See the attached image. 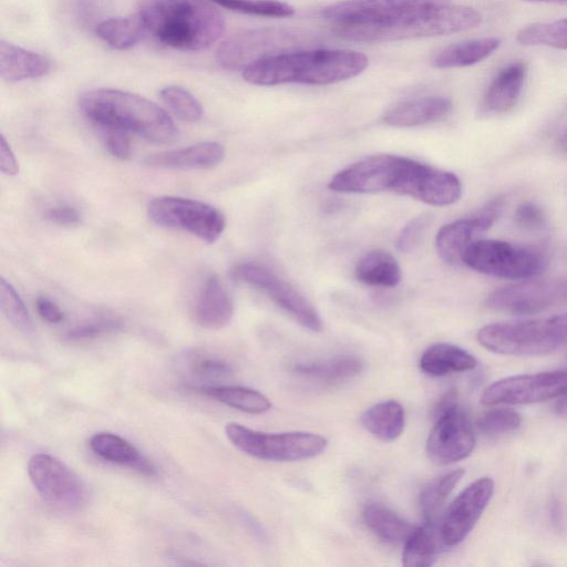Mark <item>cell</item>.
<instances>
[{"label":"cell","mask_w":567,"mask_h":567,"mask_svg":"<svg viewBox=\"0 0 567 567\" xmlns=\"http://www.w3.org/2000/svg\"><path fill=\"white\" fill-rule=\"evenodd\" d=\"M476 364V359L470 352L446 342L426 348L419 361L420 370L431 377L471 371Z\"/></svg>","instance_id":"cell-24"},{"label":"cell","mask_w":567,"mask_h":567,"mask_svg":"<svg viewBox=\"0 0 567 567\" xmlns=\"http://www.w3.org/2000/svg\"><path fill=\"white\" fill-rule=\"evenodd\" d=\"M426 440L429 458L447 465L467 457L475 447V432L465 412L454 404L436 416Z\"/></svg>","instance_id":"cell-14"},{"label":"cell","mask_w":567,"mask_h":567,"mask_svg":"<svg viewBox=\"0 0 567 567\" xmlns=\"http://www.w3.org/2000/svg\"><path fill=\"white\" fill-rule=\"evenodd\" d=\"M329 188L342 193L391 192L433 206L451 205L462 195L461 182L453 173L389 154L372 155L339 171Z\"/></svg>","instance_id":"cell-1"},{"label":"cell","mask_w":567,"mask_h":567,"mask_svg":"<svg viewBox=\"0 0 567 567\" xmlns=\"http://www.w3.org/2000/svg\"><path fill=\"white\" fill-rule=\"evenodd\" d=\"M499 44L501 40L494 37L453 44L436 53L431 63L437 69L472 65L489 56Z\"/></svg>","instance_id":"cell-31"},{"label":"cell","mask_w":567,"mask_h":567,"mask_svg":"<svg viewBox=\"0 0 567 567\" xmlns=\"http://www.w3.org/2000/svg\"><path fill=\"white\" fill-rule=\"evenodd\" d=\"M84 116L103 128L136 134L150 142L168 143L177 130L171 116L154 102L116 89H95L79 99Z\"/></svg>","instance_id":"cell-3"},{"label":"cell","mask_w":567,"mask_h":567,"mask_svg":"<svg viewBox=\"0 0 567 567\" xmlns=\"http://www.w3.org/2000/svg\"><path fill=\"white\" fill-rule=\"evenodd\" d=\"M516 39L524 45H546L567 49V18L550 22H536L522 28Z\"/></svg>","instance_id":"cell-35"},{"label":"cell","mask_w":567,"mask_h":567,"mask_svg":"<svg viewBox=\"0 0 567 567\" xmlns=\"http://www.w3.org/2000/svg\"><path fill=\"white\" fill-rule=\"evenodd\" d=\"M45 217L60 226H75L81 219L78 209L69 205H59L49 208L45 213Z\"/></svg>","instance_id":"cell-45"},{"label":"cell","mask_w":567,"mask_h":567,"mask_svg":"<svg viewBox=\"0 0 567 567\" xmlns=\"http://www.w3.org/2000/svg\"><path fill=\"white\" fill-rule=\"evenodd\" d=\"M489 309L513 316H528L567 305V277L525 279L496 289L485 301Z\"/></svg>","instance_id":"cell-9"},{"label":"cell","mask_w":567,"mask_h":567,"mask_svg":"<svg viewBox=\"0 0 567 567\" xmlns=\"http://www.w3.org/2000/svg\"><path fill=\"white\" fill-rule=\"evenodd\" d=\"M502 202L494 200L476 214L441 227L435 238L440 258L449 265H458L465 250L486 231L497 218Z\"/></svg>","instance_id":"cell-17"},{"label":"cell","mask_w":567,"mask_h":567,"mask_svg":"<svg viewBox=\"0 0 567 567\" xmlns=\"http://www.w3.org/2000/svg\"><path fill=\"white\" fill-rule=\"evenodd\" d=\"M442 545L440 526L426 524L417 526L405 540L402 551V565L405 567H430L435 563L439 547Z\"/></svg>","instance_id":"cell-32"},{"label":"cell","mask_w":567,"mask_h":567,"mask_svg":"<svg viewBox=\"0 0 567 567\" xmlns=\"http://www.w3.org/2000/svg\"><path fill=\"white\" fill-rule=\"evenodd\" d=\"M105 145L110 154L121 161H127L132 154L131 140L128 133L106 128Z\"/></svg>","instance_id":"cell-44"},{"label":"cell","mask_w":567,"mask_h":567,"mask_svg":"<svg viewBox=\"0 0 567 567\" xmlns=\"http://www.w3.org/2000/svg\"><path fill=\"white\" fill-rule=\"evenodd\" d=\"M355 277L368 286L394 287L401 280V268L389 251L374 249L359 260Z\"/></svg>","instance_id":"cell-30"},{"label":"cell","mask_w":567,"mask_h":567,"mask_svg":"<svg viewBox=\"0 0 567 567\" xmlns=\"http://www.w3.org/2000/svg\"><path fill=\"white\" fill-rule=\"evenodd\" d=\"M51 61L43 54L0 41V74L9 82L41 78L51 71Z\"/></svg>","instance_id":"cell-23"},{"label":"cell","mask_w":567,"mask_h":567,"mask_svg":"<svg viewBox=\"0 0 567 567\" xmlns=\"http://www.w3.org/2000/svg\"><path fill=\"white\" fill-rule=\"evenodd\" d=\"M567 393V369L501 379L485 389L484 405H517L544 402Z\"/></svg>","instance_id":"cell-12"},{"label":"cell","mask_w":567,"mask_h":567,"mask_svg":"<svg viewBox=\"0 0 567 567\" xmlns=\"http://www.w3.org/2000/svg\"><path fill=\"white\" fill-rule=\"evenodd\" d=\"M0 305L11 324L25 334L33 333V323L23 301L3 277L0 278Z\"/></svg>","instance_id":"cell-37"},{"label":"cell","mask_w":567,"mask_h":567,"mask_svg":"<svg viewBox=\"0 0 567 567\" xmlns=\"http://www.w3.org/2000/svg\"><path fill=\"white\" fill-rule=\"evenodd\" d=\"M556 146L559 152L567 155V127L558 135Z\"/></svg>","instance_id":"cell-48"},{"label":"cell","mask_w":567,"mask_h":567,"mask_svg":"<svg viewBox=\"0 0 567 567\" xmlns=\"http://www.w3.org/2000/svg\"><path fill=\"white\" fill-rule=\"evenodd\" d=\"M514 220L517 226L524 229H539L546 223V217L540 207L526 202L520 204L514 214Z\"/></svg>","instance_id":"cell-43"},{"label":"cell","mask_w":567,"mask_h":567,"mask_svg":"<svg viewBox=\"0 0 567 567\" xmlns=\"http://www.w3.org/2000/svg\"><path fill=\"white\" fill-rule=\"evenodd\" d=\"M0 169L9 176L17 175L19 172L16 156L3 136L0 138Z\"/></svg>","instance_id":"cell-47"},{"label":"cell","mask_w":567,"mask_h":567,"mask_svg":"<svg viewBox=\"0 0 567 567\" xmlns=\"http://www.w3.org/2000/svg\"><path fill=\"white\" fill-rule=\"evenodd\" d=\"M298 43L297 35L284 29L248 30L224 41L217 50L216 60L224 69L243 71L259 60L289 52Z\"/></svg>","instance_id":"cell-11"},{"label":"cell","mask_w":567,"mask_h":567,"mask_svg":"<svg viewBox=\"0 0 567 567\" xmlns=\"http://www.w3.org/2000/svg\"><path fill=\"white\" fill-rule=\"evenodd\" d=\"M148 217L161 227L188 231L213 244L225 229L224 215L214 206L189 198L161 196L147 206Z\"/></svg>","instance_id":"cell-8"},{"label":"cell","mask_w":567,"mask_h":567,"mask_svg":"<svg viewBox=\"0 0 567 567\" xmlns=\"http://www.w3.org/2000/svg\"><path fill=\"white\" fill-rule=\"evenodd\" d=\"M233 312L228 292L215 275L209 276L193 305L194 320L203 328L217 330L231 321Z\"/></svg>","instance_id":"cell-19"},{"label":"cell","mask_w":567,"mask_h":567,"mask_svg":"<svg viewBox=\"0 0 567 567\" xmlns=\"http://www.w3.org/2000/svg\"><path fill=\"white\" fill-rule=\"evenodd\" d=\"M525 78L524 62H514L502 69L487 87L480 112L491 115L506 113L513 109L522 93Z\"/></svg>","instance_id":"cell-21"},{"label":"cell","mask_w":567,"mask_h":567,"mask_svg":"<svg viewBox=\"0 0 567 567\" xmlns=\"http://www.w3.org/2000/svg\"><path fill=\"white\" fill-rule=\"evenodd\" d=\"M159 96L165 106L184 122H196L203 116L199 101L182 86H165L159 91Z\"/></svg>","instance_id":"cell-36"},{"label":"cell","mask_w":567,"mask_h":567,"mask_svg":"<svg viewBox=\"0 0 567 567\" xmlns=\"http://www.w3.org/2000/svg\"><path fill=\"white\" fill-rule=\"evenodd\" d=\"M147 33L140 14L111 18L95 27V34L109 47L126 50L134 47Z\"/></svg>","instance_id":"cell-33"},{"label":"cell","mask_w":567,"mask_h":567,"mask_svg":"<svg viewBox=\"0 0 567 567\" xmlns=\"http://www.w3.org/2000/svg\"><path fill=\"white\" fill-rule=\"evenodd\" d=\"M463 475V468L453 470L432 480L422 488L419 496V506L426 524L437 525V519L449 495Z\"/></svg>","instance_id":"cell-34"},{"label":"cell","mask_w":567,"mask_h":567,"mask_svg":"<svg viewBox=\"0 0 567 567\" xmlns=\"http://www.w3.org/2000/svg\"><path fill=\"white\" fill-rule=\"evenodd\" d=\"M216 6L240 13L282 18L295 13L293 7L278 0H210Z\"/></svg>","instance_id":"cell-38"},{"label":"cell","mask_w":567,"mask_h":567,"mask_svg":"<svg viewBox=\"0 0 567 567\" xmlns=\"http://www.w3.org/2000/svg\"><path fill=\"white\" fill-rule=\"evenodd\" d=\"M236 279L264 291L277 306L289 313L303 328L320 332L321 318L315 307L289 282L257 262H243L234 270Z\"/></svg>","instance_id":"cell-13"},{"label":"cell","mask_w":567,"mask_h":567,"mask_svg":"<svg viewBox=\"0 0 567 567\" xmlns=\"http://www.w3.org/2000/svg\"><path fill=\"white\" fill-rule=\"evenodd\" d=\"M364 362L355 357H340L320 362L298 363L292 371L299 377L321 384H332L359 375Z\"/></svg>","instance_id":"cell-27"},{"label":"cell","mask_w":567,"mask_h":567,"mask_svg":"<svg viewBox=\"0 0 567 567\" xmlns=\"http://www.w3.org/2000/svg\"><path fill=\"white\" fill-rule=\"evenodd\" d=\"M528 2H551V3H566L567 0H524Z\"/></svg>","instance_id":"cell-49"},{"label":"cell","mask_w":567,"mask_h":567,"mask_svg":"<svg viewBox=\"0 0 567 567\" xmlns=\"http://www.w3.org/2000/svg\"><path fill=\"white\" fill-rule=\"evenodd\" d=\"M120 327L121 323L117 320L102 318L74 327L66 332V339L74 341L94 339L115 331Z\"/></svg>","instance_id":"cell-41"},{"label":"cell","mask_w":567,"mask_h":567,"mask_svg":"<svg viewBox=\"0 0 567 567\" xmlns=\"http://www.w3.org/2000/svg\"><path fill=\"white\" fill-rule=\"evenodd\" d=\"M487 350L507 355H544L567 344V312L548 318L491 323L477 332Z\"/></svg>","instance_id":"cell-5"},{"label":"cell","mask_w":567,"mask_h":567,"mask_svg":"<svg viewBox=\"0 0 567 567\" xmlns=\"http://www.w3.org/2000/svg\"><path fill=\"white\" fill-rule=\"evenodd\" d=\"M188 368L195 378L203 381L223 380L231 373V368L227 362L204 353L192 354Z\"/></svg>","instance_id":"cell-40"},{"label":"cell","mask_w":567,"mask_h":567,"mask_svg":"<svg viewBox=\"0 0 567 567\" xmlns=\"http://www.w3.org/2000/svg\"><path fill=\"white\" fill-rule=\"evenodd\" d=\"M89 446L94 454L107 462L128 465L144 474H155L154 466L140 454L138 450L117 434L95 433L90 437Z\"/></svg>","instance_id":"cell-25"},{"label":"cell","mask_w":567,"mask_h":567,"mask_svg":"<svg viewBox=\"0 0 567 567\" xmlns=\"http://www.w3.org/2000/svg\"><path fill=\"white\" fill-rule=\"evenodd\" d=\"M520 422V415L515 410L496 408L482 414L476 425L482 434L495 436L517 430Z\"/></svg>","instance_id":"cell-39"},{"label":"cell","mask_w":567,"mask_h":567,"mask_svg":"<svg viewBox=\"0 0 567 567\" xmlns=\"http://www.w3.org/2000/svg\"><path fill=\"white\" fill-rule=\"evenodd\" d=\"M197 392L227 406L249 414H262L271 409L270 400L261 392L240 385H200Z\"/></svg>","instance_id":"cell-29"},{"label":"cell","mask_w":567,"mask_h":567,"mask_svg":"<svg viewBox=\"0 0 567 567\" xmlns=\"http://www.w3.org/2000/svg\"><path fill=\"white\" fill-rule=\"evenodd\" d=\"M368 58L351 50H308L297 83L331 84L360 74Z\"/></svg>","instance_id":"cell-18"},{"label":"cell","mask_w":567,"mask_h":567,"mask_svg":"<svg viewBox=\"0 0 567 567\" xmlns=\"http://www.w3.org/2000/svg\"><path fill=\"white\" fill-rule=\"evenodd\" d=\"M452 110L444 96H423L400 102L384 114V122L396 127H413L443 120Z\"/></svg>","instance_id":"cell-22"},{"label":"cell","mask_w":567,"mask_h":567,"mask_svg":"<svg viewBox=\"0 0 567 567\" xmlns=\"http://www.w3.org/2000/svg\"><path fill=\"white\" fill-rule=\"evenodd\" d=\"M482 16L473 8L444 6L379 22L334 23L333 32L357 42H390L447 35L480 25Z\"/></svg>","instance_id":"cell-4"},{"label":"cell","mask_w":567,"mask_h":567,"mask_svg":"<svg viewBox=\"0 0 567 567\" xmlns=\"http://www.w3.org/2000/svg\"><path fill=\"white\" fill-rule=\"evenodd\" d=\"M28 474L41 497L56 508L75 511L86 503L84 483L55 456L45 453L32 455L28 462Z\"/></svg>","instance_id":"cell-10"},{"label":"cell","mask_w":567,"mask_h":567,"mask_svg":"<svg viewBox=\"0 0 567 567\" xmlns=\"http://www.w3.org/2000/svg\"><path fill=\"white\" fill-rule=\"evenodd\" d=\"M362 515L368 528L378 538L389 544H404L417 527L389 507L377 503L367 505Z\"/></svg>","instance_id":"cell-28"},{"label":"cell","mask_w":567,"mask_h":567,"mask_svg":"<svg viewBox=\"0 0 567 567\" xmlns=\"http://www.w3.org/2000/svg\"><path fill=\"white\" fill-rule=\"evenodd\" d=\"M493 493V480L481 477L453 499L440 525L442 545L453 547L467 537L488 505Z\"/></svg>","instance_id":"cell-15"},{"label":"cell","mask_w":567,"mask_h":567,"mask_svg":"<svg viewBox=\"0 0 567 567\" xmlns=\"http://www.w3.org/2000/svg\"><path fill=\"white\" fill-rule=\"evenodd\" d=\"M225 433L239 451L262 461L308 460L320 455L328 446V440L324 436L305 431L268 433L229 422L225 426Z\"/></svg>","instance_id":"cell-6"},{"label":"cell","mask_w":567,"mask_h":567,"mask_svg":"<svg viewBox=\"0 0 567 567\" xmlns=\"http://www.w3.org/2000/svg\"><path fill=\"white\" fill-rule=\"evenodd\" d=\"M146 32L181 51H199L215 43L225 30L221 13L210 0H138Z\"/></svg>","instance_id":"cell-2"},{"label":"cell","mask_w":567,"mask_h":567,"mask_svg":"<svg viewBox=\"0 0 567 567\" xmlns=\"http://www.w3.org/2000/svg\"><path fill=\"white\" fill-rule=\"evenodd\" d=\"M450 3L451 0H344L324 7L321 17L334 23L379 22Z\"/></svg>","instance_id":"cell-16"},{"label":"cell","mask_w":567,"mask_h":567,"mask_svg":"<svg viewBox=\"0 0 567 567\" xmlns=\"http://www.w3.org/2000/svg\"><path fill=\"white\" fill-rule=\"evenodd\" d=\"M362 426L384 442L396 440L405 426V412L401 403L386 400L368 408L360 416Z\"/></svg>","instance_id":"cell-26"},{"label":"cell","mask_w":567,"mask_h":567,"mask_svg":"<svg viewBox=\"0 0 567 567\" xmlns=\"http://www.w3.org/2000/svg\"><path fill=\"white\" fill-rule=\"evenodd\" d=\"M430 223L427 215H421L410 220L401 230L396 246L401 251L413 250L421 241Z\"/></svg>","instance_id":"cell-42"},{"label":"cell","mask_w":567,"mask_h":567,"mask_svg":"<svg viewBox=\"0 0 567 567\" xmlns=\"http://www.w3.org/2000/svg\"><path fill=\"white\" fill-rule=\"evenodd\" d=\"M462 264L488 276L525 280L543 274L547 257L538 248L497 239H477L463 254Z\"/></svg>","instance_id":"cell-7"},{"label":"cell","mask_w":567,"mask_h":567,"mask_svg":"<svg viewBox=\"0 0 567 567\" xmlns=\"http://www.w3.org/2000/svg\"><path fill=\"white\" fill-rule=\"evenodd\" d=\"M225 156L223 145L202 142L188 147L148 155L145 164L156 168L206 169L218 165Z\"/></svg>","instance_id":"cell-20"},{"label":"cell","mask_w":567,"mask_h":567,"mask_svg":"<svg viewBox=\"0 0 567 567\" xmlns=\"http://www.w3.org/2000/svg\"><path fill=\"white\" fill-rule=\"evenodd\" d=\"M37 310L43 320L51 323L61 322L64 318V315L59 306L48 297H39L37 299Z\"/></svg>","instance_id":"cell-46"}]
</instances>
